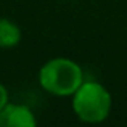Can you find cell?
<instances>
[{
  "label": "cell",
  "mask_w": 127,
  "mask_h": 127,
  "mask_svg": "<svg viewBox=\"0 0 127 127\" xmlns=\"http://www.w3.org/2000/svg\"><path fill=\"white\" fill-rule=\"evenodd\" d=\"M82 82L84 71L71 58L56 56L43 63L39 69V84L53 96H71Z\"/></svg>",
  "instance_id": "6da1fadb"
},
{
  "label": "cell",
  "mask_w": 127,
  "mask_h": 127,
  "mask_svg": "<svg viewBox=\"0 0 127 127\" xmlns=\"http://www.w3.org/2000/svg\"><path fill=\"white\" fill-rule=\"evenodd\" d=\"M72 111L87 124H100L108 119L113 108V96L105 85L96 81H84L72 93Z\"/></svg>",
  "instance_id": "7a4b0ae2"
},
{
  "label": "cell",
  "mask_w": 127,
  "mask_h": 127,
  "mask_svg": "<svg viewBox=\"0 0 127 127\" xmlns=\"http://www.w3.org/2000/svg\"><path fill=\"white\" fill-rule=\"evenodd\" d=\"M35 124L37 119L26 105L8 101L0 109V127H34Z\"/></svg>",
  "instance_id": "3957f363"
},
{
  "label": "cell",
  "mask_w": 127,
  "mask_h": 127,
  "mask_svg": "<svg viewBox=\"0 0 127 127\" xmlns=\"http://www.w3.org/2000/svg\"><path fill=\"white\" fill-rule=\"evenodd\" d=\"M21 29L15 21L0 18V48H13L21 42Z\"/></svg>",
  "instance_id": "277c9868"
},
{
  "label": "cell",
  "mask_w": 127,
  "mask_h": 127,
  "mask_svg": "<svg viewBox=\"0 0 127 127\" xmlns=\"http://www.w3.org/2000/svg\"><path fill=\"white\" fill-rule=\"evenodd\" d=\"M8 101H10V98H8V90H6V87L0 82V109H2Z\"/></svg>",
  "instance_id": "5b68a950"
}]
</instances>
